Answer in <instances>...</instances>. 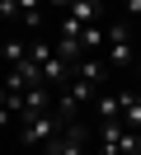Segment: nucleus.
Returning a JSON list of instances; mask_svg holds the SVG:
<instances>
[{
	"label": "nucleus",
	"mask_w": 141,
	"mask_h": 155,
	"mask_svg": "<svg viewBox=\"0 0 141 155\" xmlns=\"http://www.w3.org/2000/svg\"><path fill=\"white\" fill-rule=\"evenodd\" d=\"M103 61L108 66H118V71H127L132 66V24L127 19H108L103 24Z\"/></svg>",
	"instance_id": "1"
},
{
	"label": "nucleus",
	"mask_w": 141,
	"mask_h": 155,
	"mask_svg": "<svg viewBox=\"0 0 141 155\" xmlns=\"http://www.w3.org/2000/svg\"><path fill=\"white\" fill-rule=\"evenodd\" d=\"M56 127H61L56 113H19V141H24L28 150H33V146L42 150V146L56 136Z\"/></svg>",
	"instance_id": "2"
},
{
	"label": "nucleus",
	"mask_w": 141,
	"mask_h": 155,
	"mask_svg": "<svg viewBox=\"0 0 141 155\" xmlns=\"http://www.w3.org/2000/svg\"><path fill=\"white\" fill-rule=\"evenodd\" d=\"M71 75L85 80V85H94V89H103V80H108V61H103V57H80V61L71 66Z\"/></svg>",
	"instance_id": "3"
},
{
	"label": "nucleus",
	"mask_w": 141,
	"mask_h": 155,
	"mask_svg": "<svg viewBox=\"0 0 141 155\" xmlns=\"http://www.w3.org/2000/svg\"><path fill=\"white\" fill-rule=\"evenodd\" d=\"M89 117H94V122H118V117H122V94L99 89V94H94V104H89Z\"/></svg>",
	"instance_id": "4"
},
{
	"label": "nucleus",
	"mask_w": 141,
	"mask_h": 155,
	"mask_svg": "<svg viewBox=\"0 0 141 155\" xmlns=\"http://www.w3.org/2000/svg\"><path fill=\"white\" fill-rule=\"evenodd\" d=\"M66 19H75L80 28H85V24H103V0H71Z\"/></svg>",
	"instance_id": "5"
},
{
	"label": "nucleus",
	"mask_w": 141,
	"mask_h": 155,
	"mask_svg": "<svg viewBox=\"0 0 141 155\" xmlns=\"http://www.w3.org/2000/svg\"><path fill=\"white\" fill-rule=\"evenodd\" d=\"M103 24H108V19H103ZM103 24H85V28H80V47H85V57L103 47Z\"/></svg>",
	"instance_id": "6"
},
{
	"label": "nucleus",
	"mask_w": 141,
	"mask_h": 155,
	"mask_svg": "<svg viewBox=\"0 0 141 155\" xmlns=\"http://www.w3.org/2000/svg\"><path fill=\"white\" fill-rule=\"evenodd\" d=\"M0 57H5L9 66H19V61L28 57V42L24 38H5V42H0Z\"/></svg>",
	"instance_id": "7"
},
{
	"label": "nucleus",
	"mask_w": 141,
	"mask_h": 155,
	"mask_svg": "<svg viewBox=\"0 0 141 155\" xmlns=\"http://www.w3.org/2000/svg\"><path fill=\"white\" fill-rule=\"evenodd\" d=\"M122 19H127V24L141 19V0H122Z\"/></svg>",
	"instance_id": "8"
},
{
	"label": "nucleus",
	"mask_w": 141,
	"mask_h": 155,
	"mask_svg": "<svg viewBox=\"0 0 141 155\" xmlns=\"http://www.w3.org/2000/svg\"><path fill=\"white\" fill-rule=\"evenodd\" d=\"M0 19H19V0H0Z\"/></svg>",
	"instance_id": "9"
},
{
	"label": "nucleus",
	"mask_w": 141,
	"mask_h": 155,
	"mask_svg": "<svg viewBox=\"0 0 141 155\" xmlns=\"http://www.w3.org/2000/svg\"><path fill=\"white\" fill-rule=\"evenodd\" d=\"M42 5H52V10H61V14L71 10V0H42Z\"/></svg>",
	"instance_id": "10"
}]
</instances>
